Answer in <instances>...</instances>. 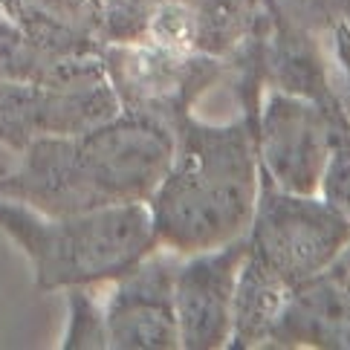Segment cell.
Returning a JSON list of instances; mask_svg holds the SVG:
<instances>
[{
    "instance_id": "1",
    "label": "cell",
    "mask_w": 350,
    "mask_h": 350,
    "mask_svg": "<svg viewBox=\"0 0 350 350\" xmlns=\"http://www.w3.org/2000/svg\"><path fill=\"white\" fill-rule=\"evenodd\" d=\"M264 32L260 27L232 64V90L241 113L232 122H203L194 113L174 124V154L154 194L151 211L157 246L194 255L243 237L260 185L258 107L264 81Z\"/></svg>"
},
{
    "instance_id": "13",
    "label": "cell",
    "mask_w": 350,
    "mask_h": 350,
    "mask_svg": "<svg viewBox=\"0 0 350 350\" xmlns=\"http://www.w3.org/2000/svg\"><path fill=\"white\" fill-rule=\"evenodd\" d=\"M102 55H67L53 53L27 38L3 12H0V81H87L102 79Z\"/></svg>"
},
{
    "instance_id": "14",
    "label": "cell",
    "mask_w": 350,
    "mask_h": 350,
    "mask_svg": "<svg viewBox=\"0 0 350 350\" xmlns=\"http://www.w3.org/2000/svg\"><path fill=\"white\" fill-rule=\"evenodd\" d=\"M286 295H290V290L284 284H278L272 275H267L243 255L232 295V333L226 347L232 350L264 347Z\"/></svg>"
},
{
    "instance_id": "19",
    "label": "cell",
    "mask_w": 350,
    "mask_h": 350,
    "mask_svg": "<svg viewBox=\"0 0 350 350\" xmlns=\"http://www.w3.org/2000/svg\"><path fill=\"white\" fill-rule=\"evenodd\" d=\"M345 23H347V27H350V6H347V15H345Z\"/></svg>"
},
{
    "instance_id": "11",
    "label": "cell",
    "mask_w": 350,
    "mask_h": 350,
    "mask_svg": "<svg viewBox=\"0 0 350 350\" xmlns=\"http://www.w3.org/2000/svg\"><path fill=\"white\" fill-rule=\"evenodd\" d=\"M264 347L350 350V272L339 260L286 295Z\"/></svg>"
},
{
    "instance_id": "9",
    "label": "cell",
    "mask_w": 350,
    "mask_h": 350,
    "mask_svg": "<svg viewBox=\"0 0 350 350\" xmlns=\"http://www.w3.org/2000/svg\"><path fill=\"white\" fill-rule=\"evenodd\" d=\"M177 252L157 246L139 264L107 284L105 324L107 347L119 350H174L180 347L177 310H174V272Z\"/></svg>"
},
{
    "instance_id": "12",
    "label": "cell",
    "mask_w": 350,
    "mask_h": 350,
    "mask_svg": "<svg viewBox=\"0 0 350 350\" xmlns=\"http://www.w3.org/2000/svg\"><path fill=\"white\" fill-rule=\"evenodd\" d=\"M0 12L53 53L98 55L105 46V0H0Z\"/></svg>"
},
{
    "instance_id": "3",
    "label": "cell",
    "mask_w": 350,
    "mask_h": 350,
    "mask_svg": "<svg viewBox=\"0 0 350 350\" xmlns=\"http://www.w3.org/2000/svg\"><path fill=\"white\" fill-rule=\"evenodd\" d=\"M0 232L29 258L41 293L107 286L157 249L148 203L41 215L0 197Z\"/></svg>"
},
{
    "instance_id": "7",
    "label": "cell",
    "mask_w": 350,
    "mask_h": 350,
    "mask_svg": "<svg viewBox=\"0 0 350 350\" xmlns=\"http://www.w3.org/2000/svg\"><path fill=\"white\" fill-rule=\"evenodd\" d=\"M116 113L119 102L105 76L70 84L0 81V145L15 154L35 139L90 131Z\"/></svg>"
},
{
    "instance_id": "17",
    "label": "cell",
    "mask_w": 350,
    "mask_h": 350,
    "mask_svg": "<svg viewBox=\"0 0 350 350\" xmlns=\"http://www.w3.org/2000/svg\"><path fill=\"white\" fill-rule=\"evenodd\" d=\"M327 44H330V55L336 61V67H339L342 79H345V87H347V93H350V27H347L345 21L330 32V41Z\"/></svg>"
},
{
    "instance_id": "18",
    "label": "cell",
    "mask_w": 350,
    "mask_h": 350,
    "mask_svg": "<svg viewBox=\"0 0 350 350\" xmlns=\"http://www.w3.org/2000/svg\"><path fill=\"white\" fill-rule=\"evenodd\" d=\"M339 264L350 272V243H347V249H345V252H342V258H339Z\"/></svg>"
},
{
    "instance_id": "6",
    "label": "cell",
    "mask_w": 350,
    "mask_h": 350,
    "mask_svg": "<svg viewBox=\"0 0 350 350\" xmlns=\"http://www.w3.org/2000/svg\"><path fill=\"white\" fill-rule=\"evenodd\" d=\"M98 55L122 113L165 124L171 131L194 113L208 90L232 84L229 61L208 55L154 44H105Z\"/></svg>"
},
{
    "instance_id": "8",
    "label": "cell",
    "mask_w": 350,
    "mask_h": 350,
    "mask_svg": "<svg viewBox=\"0 0 350 350\" xmlns=\"http://www.w3.org/2000/svg\"><path fill=\"white\" fill-rule=\"evenodd\" d=\"M327 154V113L304 96L267 87L258 107L260 174L281 191L319 194Z\"/></svg>"
},
{
    "instance_id": "4",
    "label": "cell",
    "mask_w": 350,
    "mask_h": 350,
    "mask_svg": "<svg viewBox=\"0 0 350 350\" xmlns=\"http://www.w3.org/2000/svg\"><path fill=\"white\" fill-rule=\"evenodd\" d=\"M243 237L246 258L293 293L342 258L350 243V220L319 194L281 191L260 174L255 211Z\"/></svg>"
},
{
    "instance_id": "2",
    "label": "cell",
    "mask_w": 350,
    "mask_h": 350,
    "mask_svg": "<svg viewBox=\"0 0 350 350\" xmlns=\"http://www.w3.org/2000/svg\"><path fill=\"white\" fill-rule=\"evenodd\" d=\"M174 154V131L119 113L90 131L35 139L0 174V197L41 215H81L107 206L145 203Z\"/></svg>"
},
{
    "instance_id": "16",
    "label": "cell",
    "mask_w": 350,
    "mask_h": 350,
    "mask_svg": "<svg viewBox=\"0 0 350 350\" xmlns=\"http://www.w3.org/2000/svg\"><path fill=\"white\" fill-rule=\"evenodd\" d=\"M102 286H70L67 295V330L61 347H107L105 298Z\"/></svg>"
},
{
    "instance_id": "5",
    "label": "cell",
    "mask_w": 350,
    "mask_h": 350,
    "mask_svg": "<svg viewBox=\"0 0 350 350\" xmlns=\"http://www.w3.org/2000/svg\"><path fill=\"white\" fill-rule=\"evenodd\" d=\"M264 27V0H105V44H154L229 61Z\"/></svg>"
},
{
    "instance_id": "10",
    "label": "cell",
    "mask_w": 350,
    "mask_h": 350,
    "mask_svg": "<svg viewBox=\"0 0 350 350\" xmlns=\"http://www.w3.org/2000/svg\"><path fill=\"white\" fill-rule=\"evenodd\" d=\"M246 255V237H237L206 252L183 255L174 272V310H177L180 347H226L232 333V295L237 269Z\"/></svg>"
},
{
    "instance_id": "15",
    "label": "cell",
    "mask_w": 350,
    "mask_h": 350,
    "mask_svg": "<svg viewBox=\"0 0 350 350\" xmlns=\"http://www.w3.org/2000/svg\"><path fill=\"white\" fill-rule=\"evenodd\" d=\"M330 124V154L321 174L319 197L350 220V93L330 107H321Z\"/></svg>"
}]
</instances>
